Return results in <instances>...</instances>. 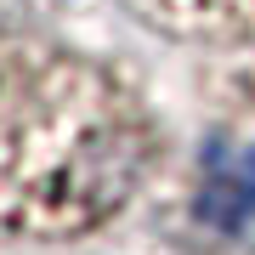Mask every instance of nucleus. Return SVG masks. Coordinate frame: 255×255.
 Listing matches in <instances>:
<instances>
[{
  "mask_svg": "<svg viewBox=\"0 0 255 255\" xmlns=\"http://www.w3.org/2000/svg\"><path fill=\"white\" fill-rule=\"evenodd\" d=\"M204 216L221 227H238L244 216H255V153H233L210 170L204 182Z\"/></svg>",
  "mask_w": 255,
  "mask_h": 255,
  "instance_id": "7ed1b4c3",
  "label": "nucleus"
},
{
  "mask_svg": "<svg viewBox=\"0 0 255 255\" xmlns=\"http://www.w3.org/2000/svg\"><path fill=\"white\" fill-rule=\"evenodd\" d=\"M159 119L119 68L57 46L0 40V238L68 244L147 187Z\"/></svg>",
  "mask_w": 255,
  "mask_h": 255,
  "instance_id": "f257e3e1",
  "label": "nucleus"
},
{
  "mask_svg": "<svg viewBox=\"0 0 255 255\" xmlns=\"http://www.w3.org/2000/svg\"><path fill=\"white\" fill-rule=\"evenodd\" d=\"M153 28L182 40H216V46H244L255 40V0H130Z\"/></svg>",
  "mask_w": 255,
  "mask_h": 255,
  "instance_id": "f03ea898",
  "label": "nucleus"
}]
</instances>
